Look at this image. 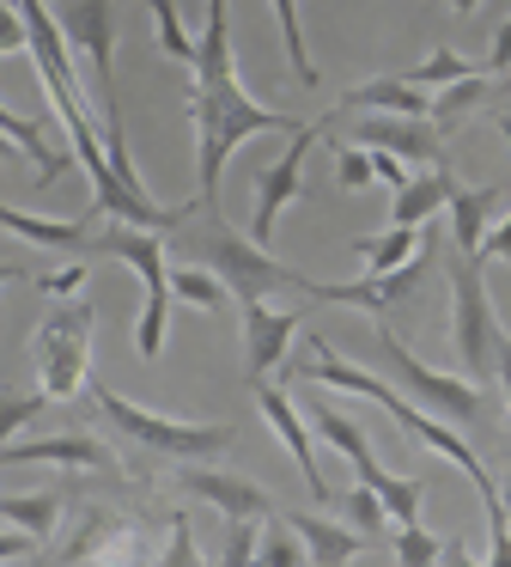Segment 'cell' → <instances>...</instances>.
Instances as JSON below:
<instances>
[{
  "label": "cell",
  "mask_w": 511,
  "mask_h": 567,
  "mask_svg": "<svg viewBox=\"0 0 511 567\" xmlns=\"http://www.w3.org/2000/svg\"><path fill=\"white\" fill-rule=\"evenodd\" d=\"M189 123H195V165H201V208L219 202V165L231 159V147L250 135H292V116L255 104L238 86L231 68V19L226 0H207V31L195 43V68H189Z\"/></svg>",
  "instance_id": "1"
},
{
  "label": "cell",
  "mask_w": 511,
  "mask_h": 567,
  "mask_svg": "<svg viewBox=\"0 0 511 567\" xmlns=\"http://www.w3.org/2000/svg\"><path fill=\"white\" fill-rule=\"evenodd\" d=\"M292 379H316V384H335V391H359V396H372L377 409H389V421H396L401 433H414L420 445L445 452L450 464H457L462 476L474 482V494H481V506H487V530H493V549H487V561H493V567H511V518H505V501H499V488H493V476H487V464L457 440V433L445 427V421L426 415L420 403H408V396H396L384 379H372V372L347 367V360H341L335 348L323 342V336H311V342H304V354L292 360Z\"/></svg>",
  "instance_id": "2"
},
{
  "label": "cell",
  "mask_w": 511,
  "mask_h": 567,
  "mask_svg": "<svg viewBox=\"0 0 511 567\" xmlns=\"http://www.w3.org/2000/svg\"><path fill=\"white\" fill-rule=\"evenodd\" d=\"M189 250L201 257V269H213L219 281H226V293H238V299H262L268 287H299V293H311V281H304L299 269L274 262L255 238H243L238 226H226V214H213V208H207L201 233L189 238Z\"/></svg>",
  "instance_id": "3"
},
{
  "label": "cell",
  "mask_w": 511,
  "mask_h": 567,
  "mask_svg": "<svg viewBox=\"0 0 511 567\" xmlns=\"http://www.w3.org/2000/svg\"><path fill=\"white\" fill-rule=\"evenodd\" d=\"M85 250H97V257H122L146 281V306H140V323H134V348H140V360H158V354H165V318H170L165 238L146 233V226L116 220V226H104L97 238H85Z\"/></svg>",
  "instance_id": "4"
},
{
  "label": "cell",
  "mask_w": 511,
  "mask_h": 567,
  "mask_svg": "<svg viewBox=\"0 0 511 567\" xmlns=\"http://www.w3.org/2000/svg\"><path fill=\"white\" fill-rule=\"evenodd\" d=\"M85 391H92L97 415H104L122 440L146 445V452H165V457H189V464H201V457H219L231 440H238L231 427H189V421H165V415H153V409L128 403V396H116L109 384H97V379H85Z\"/></svg>",
  "instance_id": "5"
},
{
  "label": "cell",
  "mask_w": 511,
  "mask_h": 567,
  "mask_svg": "<svg viewBox=\"0 0 511 567\" xmlns=\"http://www.w3.org/2000/svg\"><path fill=\"white\" fill-rule=\"evenodd\" d=\"M450 299H457V311H450V348H457V360L469 367V379L499 372V342H505V330H499V318H493L487 275H481V257H474V250H457V257H450Z\"/></svg>",
  "instance_id": "6"
},
{
  "label": "cell",
  "mask_w": 511,
  "mask_h": 567,
  "mask_svg": "<svg viewBox=\"0 0 511 567\" xmlns=\"http://www.w3.org/2000/svg\"><path fill=\"white\" fill-rule=\"evenodd\" d=\"M92 306L73 299V306H55L36 330V379H43L49 403L85 391V367H92Z\"/></svg>",
  "instance_id": "7"
},
{
  "label": "cell",
  "mask_w": 511,
  "mask_h": 567,
  "mask_svg": "<svg viewBox=\"0 0 511 567\" xmlns=\"http://www.w3.org/2000/svg\"><path fill=\"white\" fill-rule=\"evenodd\" d=\"M372 348H377V360L389 367V379H396L420 409H432V415H450V421H474V415H481V396H474V384L450 379V372L420 367V360L401 348V336L389 330V323H377V330H372Z\"/></svg>",
  "instance_id": "8"
},
{
  "label": "cell",
  "mask_w": 511,
  "mask_h": 567,
  "mask_svg": "<svg viewBox=\"0 0 511 567\" xmlns=\"http://www.w3.org/2000/svg\"><path fill=\"white\" fill-rule=\"evenodd\" d=\"M61 38L92 62L97 104H104V123H109L116 116V68H109V50H116V0H61Z\"/></svg>",
  "instance_id": "9"
},
{
  "label": "cell",
  "mask_w": 511,
  "mask_h": 567,
  "mask_svg": "<svg viewBox=\"0 0 511 567\" xmlns=\"http://www.w3.org/2000/svg\"><path fill=\"white\" fill-rule=\"evenodd\" d=\"M316 135H323V123H299V128H292V141H286V153L255 172V220H250L255 245H274L280 208H286L292 196H304V153L316 147Z\"/></svg>",
  "instance_id": "10"
},
{
  "label": "cell",
  "mask_w": 511,
  "mask_h": 567,
  "mask_svg": "<svg viewBox=\"0 0 511 567\" xmlns=\"http://www.w3.org/2000/svg\"><path fill=\"white\" fill-rule=\"evenodd\" d=\"M238 306H243V372H250V384H262L292 354L299 311H268L262 299H238Z\"/></svg>",
  "instance_id": "11"
},
{
  "label": "cell",
  "mask_w": 511,
  "mask_h": 567,
  "mask_svg": "<svg viewBox=\"0 0 511 567\" xmlns=\"http://www.w3.org/2000/svg\"><path fill=\"white\" fill-rule=\"evenodd\" d=\"M359 147H384V153H396V159H408V165H445V128L432 123V116H365L359 123Z\"/></svg>",
  "instance_id": "12"
},
{
  "label": "cell",
  "mask_w": 511,
  "mask_h": 567,
  "mask_svg": "<svg viewBox=\"0 0 511 567\" xmlns=\"http://www.w3.org/2000/svg\"><path fill=\"white\" fill-rule=\"evenodd\" d=\"M255 403H262L268 427L280 433V445H286V452H292V464L304 470V488H311L316 501H328V494H335V488H328V476H323V470H316V452H311V427H304V415H299V409H292V396H286V391H268V379H262V384H255Z\"/></svg>",
  "instance_id": "13"
},
{
  "label": "cell",
  "mask_w": 511,
  "mask_h": 567,
  "mask_svg": "<svg viewBox=\"0 0 511 567\" xmlns=\"http://www.w3.org/2000/svg\"><path fill=\"white\" fill-rule=\"evenodd\" d=\"M182 488L201 494V501H213L226 518H268V513H274L268 488H255V482H243V476H226V470L189 464V470H182Z\"/></svg>",
  "instance_id": "14"
},
{
  "label": "cell",
  "mask_w": 511,
  "mask_h": 567,
  "mask_svg": "<svg viewBox=\"0 0 511 567\" xmlns=\"http://www.w3.org/2000/svg\"><path fill=\"white\" fill-rule=\"evenodd\" d=\"M311 427H316V433H323V440H328V445H335V452H341V457H347V464H353V476H359V482H365V488H384V476H389V470H384V464H377V452H372V440H365V433H359V427H353V421H347V415H341V409H335V403H323V396H311Z\"/></svg>",
  "instance_id": "15"
},
{
  "label": "cell",
  "mask_w": 511,
  "mask_h": 567,
  "mask_svg": "<svg viewBox=\"0 0 511 567\" xmlns=\"http://www.w3.org/2000/svg\"><path fill=\"white\" fill-rule=\"evenodd\" d=\"M450 189H457L450 165H426L420 177H408V184L396 189V202H389V226H426L450 202Z\"/></svg>",
  "instance_id": "16"
},
{
  "label": "cell",
  "mask_w": 511,
  "mask_h": 567,
  "mask_svg": "<svg viewBox=\"0 0 511 567\" xmlns=\"http://www.w3.org/2000/svg\"><path fill=\"white\" fill-rule=\"evenodd\" d=\"M341 111H384V116H432V92L408 80H365L341 99Z\"/></svg>",
  "instance_id": "17"
},
{
  "label": "cell",
  "mask_w": 511,
  "mask_h": 567,
  "mask_svg": "<svg viewBox=\"0 0 511 567\" xmlns=\"http://www.w3.org/2000/svg\"><path fill=\"white\" fill-rule=\"evenodd\" d=\"M286 530H292V537H304V549H311L316 567H341V561H359V555H365V537H347L341 525L311 518V513H286Z\"/></svg>",
  "instance_id": "18"
},
{
  "label": "cell",
  "mask_w": 511,
  "mask_h": 567,
  "mask_svg": "<svg viewBox=\"0 0 511 567\" xmlns=\"http://www.w3.org/2000/svg\"><path fill=\"white\" fill-rule=\"evenodd\" d=\"M7 464H104V445L80 440V433H55V440L0 445V470H7Z\"/></svg>",
  "instance_id": "19"
},
{
  "label": "cell",
  "mask_w": 511,
  "mask_h": 567,
  "mask_svg": "<svg viewBox=\"0 0 511 567\" xmlns=\"http://www.w3.org/2000/svg\"><path fill=\"white\" fill-rule=\"evenodd\" d=\"M499 196L505 189L499 184H487V189H450V245L457 250H481V233H487V220H493V208H499Z\"/></svg>",
  "instance_id": "20"
},
{
  "label": "cell",
  "mask_w": 511,
  "mask_h": 567,
  "mask_svg": "<svg viewBox=\"0 0 511 567\" xmlns=\"http://www.w3.org/2000/svg\"><path fill=\"white\" fill-rule=\"evenodd\" d=\"M0 226L19 238H31V245H49V250H85V220H43V214H19L0 202Z\"/></svg>",
  "instance_id": "21"
},
{
  "label": "cell",
  "mask_w": 511,
  "mask_h": 567,
  "mask_svg": "<svg viewBox=\"0 0 511 567\" xmlns=\"http://www.w3.org/2000/svg\"><path fill=\"white\" fill-rule=\"evenodd\" d=\"M420 245H426L420 226H389V233H377V238H353V250L365 257V275H389V269H401V262H408Z\"/></svg>",
  "instance_id": "22"
},
{
  "label": "cell",
  "mask_w": 511,
  "mask_h": 567,
  "mask_svg": "<svg viewBox=\"0 0 511 567\" xmlns=\"http://www.w3.org/2000/svg\"><path fill=\"white\" fill-rule=\"evenodd\" d=\"M0 518H12L19 530H31V537L43 543V537H55L61 494L55 488H43V494H7V501H0Z\"/></svg>",
  "instance_id": "23"
},
{
  "label": "cell",
  "mask_w": 511,
  "mask_h": 567,
  "mask_svg": "<svg viewBox=\"0 0 511 567\" xmlns=\"http://www.w3.org/2000/svg\"><path fill=\"white\" fill-rule=\"evenodd\" d=\"M0 135H12V141H19V153H31V159H36V184H43V189L55 184L61 172H67V159L43 147V128H36L31 116H12L7 104H0Z\"/></svg>",
  "instance_id": "24"
},
{
  "label": "cell",
  "mask_w": 511,
  "mask_h": 567,
  "mask_svg": "<svg viewBox=\"0 0 511 567\" xmlns=\"http://www.w3.org/2000/svg\"><path fill=\"white\" fill-rule=\"evenodd\" d=\"M146 13H153V25H158V50H165L177 68H195V43H201V38H189V31H182L177 0H146Z\"/></svg>",
  "instance_id": "25"
},
{
  "label": "cell",
  "mask_w": 511,
  "mask_h": 567,
  "mask_svg": "<svg viewBox=\"0 0 511 567\" xmlns=\"http://www.w3.org/2000/svg\"><path fill=\"white\" fill-rule=\"evenodd\" d=\"M274 19H280V43H286V62L299 74V86H316V62L304 50V25H299V0H274Z\"/></svg>",
  "instance_id": "26"
},
{
  "label": "cell",
  "mask_w": 511,
  "mask_h": 567,
  "mask_svg": "<svg viewBox=\"0 0 511 567\" xmlns=\"http://www.w3.org/2000/svg\"><path fill=\"white\" fill-rule=\"evenodd\" d=\"M170 293L177 299H189V306H201V311H219L226 306V281H219L213 269H170Z\"/></svg>",
  "instance_id": "27"
},
{
  "label": "cell",
  "mask_w": 511,
  "mask_h": 567,
  "mask_svg": "<svg viewBox=\"0 0 511 567\" xmlns=\"http://www.w3.org/2000/svg\"><path fill=\"white\" fill-rule=\"evenodd\" d=\"M487 99V74H469V80H450V86H438V99H432V123L445 128V123H457L462 111H474V104Z\"/></svg>",
  "instance_id": "28"
},
{
  "label": "cell",
  "mask_w": 511,
  "mask_h": 567,
  "mask_svg": "<svg viewBox=\"0 0 511 567\" xmlns=\"http://www.w3.org/2000/svg\"><path fill=\"white\" fill-rule=\"evenodd\" d=\"M43 409H49V391H12V384H0V445H7L24 421L43 415Z\"/></svg>",
  "instance_id": "29"
},
{
  "label": "cell",
  "mask_w": 511,
  "mask_h": 567,
  "mask_svg": "<svg viewBox=\"0 0 511 567\" xmlns=\"http://www.w3.org/2000/svg\"><path fill=\"white\" fill-rule=\"evenodd\" d=\"M469 74H481V68H469L457 50H438L432 62H420L414 74H401V80H408V86H420V92H432V86H450V80H469Z\"/></svg>",
  "instance_id": "30"
},
{
  "label": "cell",
  "mask_w": 511,
  "mask_h": 567,
  "mask_svg": "<svg viewBox=\"0 0 511 567\" xmlns=\"http://www.w3.org/2000/svg\"><path fill=\"white\" fill-rule=\"evenodd\" d=\"M420 488H426V482L384 476V488H377V501H384V513L396 518V525H408V518H420Z\"/></svg>",
  "instance_id": "31"
},
{
  "label": "cell",
  "mask_w": 511,
  "mask_h": 567,
  "mask_svg": "<svg viewBox=\"0 0 511 567\" xmlns=\"http://www.w3.org/2000/svg\"><path fill=\"white\" fill-rule=\"evenodd\" d=\"M438 555H445V543L408 518V525H401V537H396V561H401V567H432Z\"/></svg>",
  "instance_id": "32"
},
{
  "label": "cell",
  "mask_w": 511,
  "mask_h": 567,
  "mask_svg": "<svg viewBox=\"0 0 511 567\" xmlns=\"http://www.w3.org/2000/svg\"><path fill=\"white\" fill-rule=\"evenodd\" d=\"M347 518L365 530V537H377V530L389 525V513H384V501H377V488H365V482L347 494Z\"/></svg>",
  "instance_id": "33"
},
{
  "label": "cell",
  "mask_w": 511,
  "mask_h": 567,
  "mask_svg": "<svg viewBox=\"0 0 511 567\" xmlns=\"http://www.w3.org/2000/svg\"><path fill=\"white\" fill-rule=\"evenodd\" d=\"M335 184L341 189H365L372 184V153L353 141V147H335Z\"/></svg>",
  "instance_id": "34"
},
{
  "label": "cell",
  "mask_w": 511,
  "mask_h": 567,
  "mask_svg": "<svg viewBox=\"0 0 511 567\" xmlns=\"http://www.w3.org/2000/svg\"><path fill=\"white\" fill-rule=\"evenodd\" d=\"M226 555H219V561L226 567H243V561H255V518H231L226 525Z\"/></svg>",
  "instance_id": "35"
},
{
  "label": "cell",
  "mask_w": 511,
  "mask_h": 567,
  "mask_svg": "<svg viewBox=\"0 0 511 567\" xmlns=\"http://www.w3.org/2000/svg\"><path fill=\"white\" fill-rule=\"evenodd\" d=\"M255 561H268V567H299V561H311V549H304V543H292V537H268V543H255Z\"/></svg>",
  "instance_id": "36"
},
{
  "label": "cell",
  "mask_w": 511,
  "mask_h": 567,
  "mask_svg": "<svg viewBox=\"0 0 511 567\" xmlns=\"http://www.w3.org/2000/svg\"><path fill=\"white\" fill-rule=\"evenodd\" d=\"M365 153H372V177H377V184H389V189L408 184V159H396V153H384V147H365Z\"/></svg>",
  "instance_id": "37"
},
{
  "label": "cell",
  "mask_w": 511,
  "mask_h": 567,
  "mask_svg": "<svg viewBox=\"0 0 511 567\" xmlns=\"http://www.w3.org/2000/svg\"><path fill=\"white\" fill-rule=\"evenodd\" d=\"M12 50H24V19L12 0H0V55H12Z\"/></svg>",
  "instance_id": "38"
},
{
  "label": "cell",
  "mask_w": 511,
  "mask_h": 567,
  "mask_svg": "<svg viewBox=\"0 0 511 567\" xmlns=\"http://www.w3.org/2000/svg\"><path fill=\"white\" fill-rule=\"evenodd\" d=\"M170 549H165V561L170 567H189V561H201V555H195V543H189V518H170Z\"/></svg>",
  "instance_id": "39"
},
{
  "label": "cell",
  "mask_w": 511,
  "mask_h": 567,
  "mask_svg": "<svg viewBox=\"0 0 511 567\" xmlns=\"http://www.w3.org/2000/svg\"><path fill=\"white\" fill-rule=\"evenodd\" d=\"M481 74H511V19L499 25V38H493V50H487V68Z\"/></svg>",
  "instance_id": "40"
},
{
  "label": "cell",
  "mask_w": 511,
  "mask_h": 567,
  "mask_svg": "<svg viewBox=\"0 0 511 567\" xmlns=\"http://www.w3.org/2000/svg\"><path fill=\"white\" fill-rule=\"evenodd\" d=\"M474 257H499V262H511V220H499L493 233H481V250Z\"/></svg>",
  "instance_id": "41"
},
{
  "label": "cell",
  "mask_w": 511,
  "mask_h": 567,
  "mask_svg": "<svg viewBox=\"0 0 511 567\" xmlns=\"http://www.w3.org/2000/svg\"><path fill=\"white\" fill-rule=\"evenodd\" d=\"M36 287H43V293H80V287H85V269L73 262V269H61V275H36Z\"/></svg>",
  "instance_id": "42"
},
{
  "label": "cell",
  "mask_w": 511,
  "mask_h": 567,
  "mask_svg": "<svg viewBox=\"0 0 511 567\" xmlns=\"http://www.w3.org/2000/svg\"><path fill=\"white\" fill-rule=\"evenodd\" d=\"M36 555V537L31 530H19V537H0V561H31Z\"/></svg>",
  "instance_id": "43"
},
{
  "label": "cell",
  "mask_w": 511,
  "mask_h": 567,
  "mask_svg": "<svg viewBox=\"0 0 511 567\" xmlns=\"http://www.w3.org/2000/svg\"><path fill=\"white\" fill-rule=\"evenodd\" d=\"M499 384H505V403H511V336L499 342ZM505 494H511V470H505ZM505 494H499V501H505Z\"/></svg>",
  "instance_id": "44"
},
{
  "label": "cell",
  "mask_w": 511,
  "mask_h": 567,
  "mask_svg": "<svg viewBox=\"0 0 511 567\" xmlns=\"http://www.w3.org/2000/svg\"><path fill=\"white\" fill-rule=\"evenodd\" d=\"M0 159H19V141L12 135H0Z\"/></svg>",
  "instance_id": "45"
},
{
  "label": "cell",
  "mask_w": 511,
  "mask_h": 567,
  "mask_svg": "<svg viewBox=\"0 0 511 567\" xmlns=\"http://www.w3.org/2000/svg\"><path fill=\"white\" fill-rule=\"evenodd\" d=\"M7 281H24V269H12V262H0V287Z\"/></svg>",
  "instance_id": "46"
},
{
  "label": "cell",
  "mask_w": 511,
  "mask_h": 567,
  "mask_svg": "<svg viewBox=\"0 0 511 567\" xmlns=\"http://www.w3.org/2000/svg\"><path fill=\"white\" fill-rule=\"evenodd\" d=\"M450 13H474V7H481V0H445Z\"/></svg>",
  "instance_id": "47"
},
{
  "label": "cell",
  "mask_w": 511,
  "mask_h": 567,
  "mask_svg": "<svg viewBox=\"0 0 511 567\" xmlns=\"http://www.w3.org/2000/svg\"><path fill=\"white\" fill-rule=\"evenodd\" d=\"M499 135H505V147H511V116H499Z\"/></svg>",
  "instance_id": "48"
}]
</instances>
